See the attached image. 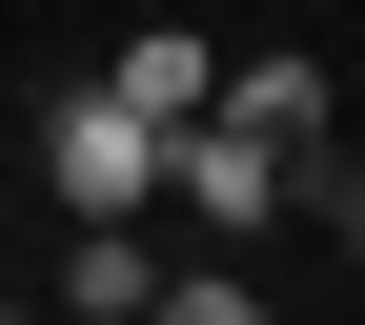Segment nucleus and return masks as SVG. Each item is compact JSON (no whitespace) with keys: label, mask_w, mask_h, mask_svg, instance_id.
Instances as JSON below:
<instances>
[{"label":"nucleus","mask_w":365,"mask_h":325,"mask_svg":"<svg viewBox=\"0 0 365 325\" xmlns=\"http://www.w3.org/2000/svg\"><path fill=\"white\" fill-rule=\"evenodd\" d=\"M41 183H61V224H143L163 183H182V122H143L122 81H81V102L41 122Z\"/></svg>","instance_id":"obj_1"},{"label":"nucleus","mask_w":365,"mask_h":325,"mask_svg":"<svg viewBox=\"0 0 365 325\" xmlns=\"http://www.w3.org/2000/svg\"><path fill=\"white\" fill-rule=\"evenodd\" d=\"M284 183H304L284 143H244V122H182V183H163V204L203 224V244H264V224H284Z\"/></svg>","instance_id":"obj_2"},{"label":"nucleus","mask_w":365,"mask_h":325,"mask_svg":"<svg viewBox=\"0 0 365 325\" xmlns=\"http://www.w3.org/2000/svg\"><path fill=\"white\" fill-rule=\"evenodd\" d=\"M203 122H244V143H284L304 183H325V61H284V41H264V61H223V102Z\"/></svg>","instance_id":"obj_3"},{"label":"nucleus","mask_w":365,"mask_h":325,"mask_svg":"<svg viewBox=\"0 0 365 325\" xmlns=\"http://www.w3.org/2000/svg\"><path fill=\"white\" fill-rule=\"evenodd\" d=\"M61 305H81V325H143V305H163L143 224H61Z\"/></svg>","instance_id":"obj_4"},{"label":"nucleus","mask_w":365,"mask_h":325,"mask_svg":"<svg viewBox=\"0 0 365 325\" xmlns=\"http://www.w3.org/2000/svg\"><path fill=\"white\" fill-rule=\"evenodd\" d=\"M122 102H143V122H203L223 102V41L203 21H143V41H122Z\"/></svg>","instance_id":"obj_5"},{"label":"nucleus","mask_w":365,"mask_h":325,"mask_svg":"<svg viewBox=\"0 0 365 325\" xmlns=\"http://www.w3.org/2000/svg\"><path fill=\"white\" fill-rule=\"evenodd\" d=\"M143 325H284V305H264L244 264H163V305H143Z\"/></svg>","instance_id":"obj_6"},{"label":"nucleus","mask_w":365,"mask_h":325,"mask_svg":"<svg viewBox=\"0 0 365 325\" xmlns=\"http://www.w3.org/2000/svg\"><path fill=\"white\" fill-rule=\"evenodd\" d=\"M0 325H21V305H0Z\"/></svg>","instance_id":"obj_7"}]
</instances>
